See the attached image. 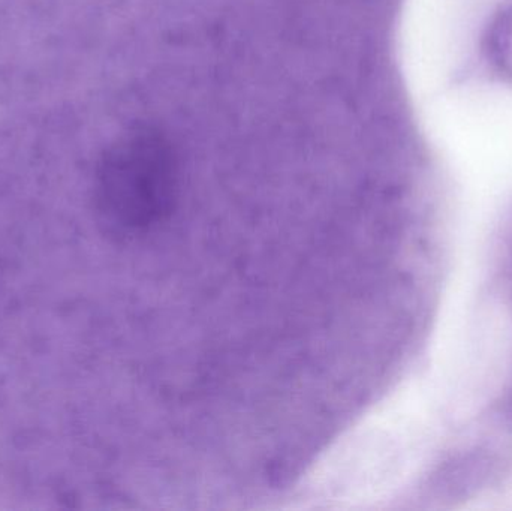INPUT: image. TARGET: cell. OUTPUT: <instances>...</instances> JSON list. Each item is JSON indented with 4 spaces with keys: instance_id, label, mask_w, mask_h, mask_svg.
Here are the masks:
<instances>
[{
    "instance_id": "1",
    "label": "cell",
    "mask_w": 512,
    "mask_h": 511,
    "mask_svg": "<svg viewBox=\"0 0 512 511\" xmlns=\"http://www.w3.org/2000/svg\"><path fill=\"white\" fill-rule=\"evenodd\" d=\"M487 53L493 65L512 80V8L493 23L487 36Z\"/></svg>"
}]
</instances>
